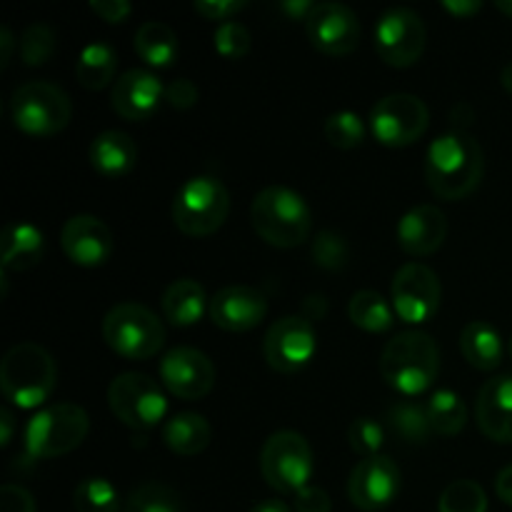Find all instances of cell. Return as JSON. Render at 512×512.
Masks as SVG:
<instances>
[{"label": "cell", "instance_id": "cell-1", "mask_svg": "<svg viewBox=\"0 0 512 512\" xmlns=\"http://www.w3.org/2000/svg\"><path fill=\"white\" fill-rule=\"evenodd\" d=\"M483 173V148L465 130L440 135L425 155V180L440 200H463L473 195L483 180Z\"/></svg>", "mask_w": 512, "mask_h": 512}, {"label": "cell", "instance_id": "cell-2", "mask_svg": "<svg viewBox=\"0 0 512 512\" xmlns=\"http://www.w3.org/2000/svg\"><path fill=\"white\" fill-rule=\"evenodd\" d=\"M380 373L398 393L413 395L433 388L440 373V348L423 330H405L388 340L380 355Z\"/></svg>", "mask_w": 512, "mask_h": 512}, {"label": "cell", "instance_id": "cell-3", "mask_svg": "<svg viewBox=\"0 0 512 512\" xmlns=\"http://www.w3.org/2000/svg\"><path fill=\"white\" fill-rule=\"evenodd\" d=\"M250 220L255 233L280 250L298 248L313 233V213L305 198L283 185H270L255 195Z\"/></svg>", "mask_w": 512, "mask_h": 512}, {"label": "cell", "instance_id": "cell-4", "mask_svg": "<svg viewBox=\"0 0 512 512\" xmlns=\"http://www.w3.org/2000/svg\"><path fill=\"white\" fill-rule=\"evenodd\" d=\"M58 368L53 355L35 343H18L0 363V388L20 410L40 408L53 395Z\"/></svg>", "mask_w": 512, "mask_h": 512}, {"label": "cell", "instance_id": "cell-5", "mask_svg": "<svg viewBox=\"0 0 512 512\" xmlns=\"http://www.w3.org/2000/svg\"><path fill=\"white\" fill-rule=\"evenodd\" d=\"M230 213V193L213 175H195L185 180L173 200V223L190 238H208L218 233Z\"/></svg>", "mask_w": 512, "mask_h": 512}, {"label": "cell", "instance_id": "cell-6", "mask_svg": "<svg viewBox=\"0 0 512 512\" xmlns=\"http://www.w3.org/2000/svg\"><path fill=\"white\" fill-rule=\"evenodd\" d=\"M90 418L80 405L55 403L43 408L25 428V453L33 460H50L73 453L88 438Z\"/></svg>", "mask_w": 512, "mask_h": 512}, {"label": "cell", "instance_id": "cell-7", "mask_svg": "<svg viewBox=\"0 0 512 512\" xmlns=\"http://www.w3.org/2000/svg\"><path fill=\"white\" fill-rule=\"evenodd\" d=\"M103 338L125 360H148L165 345V325L140 303H118L103 320Z\"/></svg>", "mask_w": 512, "mask_h": 512}, {"label": "cell", "instance_id": "cell-8", "mask_svg": "<svg viewBox=\"0 0 512 512\" xmlns=\"http://www.w3.org/2000/svg\"><path fill=\"white\" fill-rule=\"evenodd\" d=\"M10 115H13L15 128L23 130L25 135L50 138L68 128L70 118H73V103L58 85L33 80V83H25L13 90Z\"/></svg>", "mask_w": 512, "mask_h": 512}, {"label": "cell", "instance_id": "cell-9", "mask_svg": "<svg viewBox=\"0 0 512 512\" xmlns=\"http://www.w3.org/2000/svg\"><path fill=\"white\" fill-rule=\"evenodd\" d=\"M260 473L278 493H300L313 478V450L305 435L280 430L265 440L260 450Z\"/></svg>", "mask_w": 512, "mask_h": 512}, {"label": "cell", "instance_id": "cell-10", "mask_svg": "<svg viewBox=\"0 0 512 512\" xmlns=\"http://www.w3.org/2000/svg\"><path fill=\"white\" fill-rule=\"evenodd\" d=\"M108 403L115 418L130 430H153L165 420L168 398L163 388L145 373H120L108 388Z\"/></svg>", "mask_w": 512, "mask_h": 512}, {"label": "cell", "instance_id": "cell-11", "mask_svg": "<svg viewBox=\"0 0 512 512\" xmlns=\"http://www.w3.org/2000/svg\"><path fill=\"white\" fill-rule=\"evenodd\" d=\"M430 110L418 95L393 93L380 98L370 113V130L388 148H408L425 135Z\"/></svg>", "mask_w": 512, "mask_h": 512}, {"label": "cell", "instance_id": "cell-12", "mask_svg": "<svg viewBox=\"0 0 512 512\" xmlns=\"http://www.w3.org/2000/svg\"><path fill=\"white\" fill-rule=\"evenodd\" d=\"M428 43L423 15L413 8H390L375 23V48L393 68H410L418 63Z\"/></svg>", "mask_w": 512, "mask_h": 512}, {"label": "cell", "instance_id": "cell-13", "mask_svg": "<svg viewBox=\"0 0 512 512\" xmlns=\"http://www.w3.org/2000/svg\"><path fill=\"white\" fill-rule=\"evenodd\" d=\"M443 300V285L433 268L408 263L393 278V310L403 323L423 325L435 318Z\"/></svg>", "mask_w": 512, "mask_h": 512}, {"label": "cell", "instance_id": "cell-14", "mask_svg": "<svg viewBox=\"0 0 512 512\" xmlns=\"http://www.w3.org/2000/svg\"><path fill=\"white\" fill-rule=\"evenodd\" d=\"M315 350H318V335L313 323H308L303 315H285L275 320L263 340V355L268 365L285 375L303 370L313 360Z\"/></svg>", "mask_w": 512, "mask_h": 512}, {"label": "cell", "instance_id": "cell-15", "mask_svg": "<svg viewBox=\"0 0 512 512\" xmlns=\"http://www.w3.org/2000/svg\"><path fill=\"white\" fill-rule=\"evenodd\" d=\"M403 490V475L388 455L360 458L348 478V498L358 510L380 512L395 503Z\"/></svg>", "mask_w": 512, "mask_h": 512}, {"label": "cell", "instance_id": "cell-16", "mask_svg": "<svg viewBox=\"0 0 512 512\" xmlns=\"http://www.w3.org/2000/svg\"><path fill=\"white\" fill-rule=\"evenodd\" d=\"M165 390L180 400H200L213 390L215 365L198 348H173L160 360Z\"/></svg>", "mask_w": 512, "mask_h": 512}, {"label": "cell", "instance_id": "cell-17", "mask_svg": "<svg viewBox=\"0 0 512 512\" xmlns=\"http://www.w3.org/2000/svg\"><path fill=\"white\" fill-rule=\"evenodd\" d=\"M305 30L315 50L325 55H350L360 43V20L348 5L343 3H318L310 18L305 20Z\"/></svg>", "mask_w": 512, "mask_h": 512}, {"label": "cell", "instance_id": "cell-18", "mask_svg": "<svg viewBox=\"0 0 512 512\" xmlns=\"http://www.w3.org/2000/svg\"><path fill=\"white\" fill-rule=\"evenodd\" d=\"M165 100V85L150 70H125L113 85L110 93V105L120 118L130 123H140L158 113L160 103Z\"/></svg>", "mask_w": 512, "mask_h": 512}, {"label": "cell", "instance_id": "cell-19", "mask_svg": "<svg viewBox=\"0 0 512 512\" xmlns=\"http://www.w3.org/2000/svg\"><path fill=\"white\" fill-rule=\"evenodd\" d=\"M210 320L228 333H248L268 315V300L248 285H228L210 298Z\"/></svg>", "mask_w": 512, "mask_h": 512}, {"label": "cell", "instance_id": "cell-20", "mask_svg": "<svg viewBox=\"0 0 512 512\" xmlns=\"http://www.w3.org/2000/svg\"><path fill=\"white\" fill-rule=\"evenodd\" d=\"M65 255L80 268H98L113 255V233L95 215H73L60 233Z\"/></svg>", "mask_w": 512, "mask_h": 512}, {"label": "cell", "instance_id": "cell-21", "mask_svg": "<svg viewBox=\"0 0 512 512\" xmlns=\"http://www.w3.org/2000/svg\"><path fill=\"white\" fill-rule=\"evenodd\" d=\"M448 238V218L438 205H415L400 218L398 245L413 258L438 253Z\"/></svg>", "mask_w": 512, "mask_h": 512}, {"label": "cell", "instance_id": "cell-22", "mask_svg": "<svg viewBox=\"0 0 512 512\" xmlns=\"http://www.w3.org/2000/svg\"><path fill=\"white\" fill-rule=\"evenodd\" d=\"M475 420L485 438L512 443V375L490 378L475 400Z\"/></svg>", "mask_w": 512, "mask_h": 512}, {"label": "cell", "instance_id": "cell-23", "mask_svg": "<svg viewBox=\"0 0 512 512\" xmlns=\"http://www.w3.org/2000/svg\"><path fill=\"white\" fill-rule=\"evenodd\" d=\"M138 163V145L128 133L105 130L90 143V165L103 178H123Z\"/></svg>", "mask_w": 512, "mask_h": 512}, {"label": "cell", "instance_id": "cell-24", "mask_svg": "<svg viewBox=\"0 0 512 512\" xmlns=\"http://www.w3.org/2000/svg\"><path fill=\"white\" fill-rule=\"evenodd\" d=\"M163 315L175 328H190L203 318L205 308H210L205 288L193 278H180L168 285L163 293Z\"/></svg>", "mask_w": 512, "mask_h": 512}, {"label": "cell", "instance_id": "cell-25", "mask_svg": "<svg viewBox=\"0 0 512 512\" xmlns=\"http://www.w3.org/2000/svg\"><path fill=\"white\" fill-rule=\"evenodd\" d=\"M45 253V238L35 225L30 223H13L5 228L3 233V273L15 270V273H23V270L35 268V265L43 260Z\"/></svg>", "mask_w": 512, "mask_h": 512}, {"label": "cell", "instance_id": "cell-26", "mask_svg": "<svg viewBox=\"0 0 512 512\" xmlns=\"http://www.w3.org/2000/svg\"><path fill=\"white\" fill-rule=\"evenodd\" d=\"M460 350L475 370H485V373L500 368L505 353L500 333L485 320H473L465 325L463 335H460Z\"/></svg>", "mask_w": 512, "mask_h": 512}, {"label": "cell", "instance_id": "cell-27", "mask_svg": "<svg viewBox=\"0 0 512 512\" xmlns=\"http://www.w3.org/2000/svg\"><path fill=\"white\" fill-rule=\"evenodd\" d=\"M213 430L210 423L198 413H178L163 425V440L175 455H200L210 445Z\"/></svg>", "mask_w": 512, "mask_h": 512}, {"label": "cell", "instance_id": "cell-28", "mask_svg": "<svg viewBox=\"0 0 512 512\" xmlns=\"http://www.w3.org/2000/svg\"><path fill=\"white\" fill-rule=\"evenodd\" d=\"M135 53L140 55V60L150 65V68H170L178 58V35L173 33V28L160 20H148L138 28L135 33Z\"/></svg>", "mask_w": 512, "mask_h": 512}, {"label": "cell", "instance_id": "cell-29", "mask_svg": "<svg viewBox=\"0 0 512 512\" xmlns=\"http://www.w3.org/2000/svg\"><path fill=\"white\" fill-rule=\"evenodd\" d=\"M115 70H118V55L108 43L95 40L80 50L75 75L85 90H103L115 78Z\"/></svg>", "mask_w": 512, "mask_h": 512}, {"label": "cell", "instance_id": "cell-30", "mask_svg": "<svg viewBox=\"0 0 512 512\" xmlns=\"http://www.w3.org/2000/svg\"><path fill=\"white\" fill-rule=\"evenodd\" d=\"M348 315L355 328L365 330V333H385L395 323V310L375 290H360V293H355L350 298Z\"/></svg>", "mask_w": 512, "mask_h": 512}, {"label": "cell", "instance_id": "cell-31", "mask_svg": "<svg viewBox=\"0 0 512 512\" xmlns=\"http://www.w3.org/2000/svg\"><path fill=\"white\" fill-rule=\"evenodd\" d=\"M388 425L398 438H403L408 445H425L433 435L428 410L425 405L413 403V400H398L388 408Z\"/></svg>", "mask_w": 512, "mask_h": 512}, {"label": "cell", "instance_id": "cell-32", "mask_svg": "<svg viewBox=\"0 0 512 512\" xmlns=\"http://www.w3.org/2000/svg\"><path fill=\"white\" fill-rule=\"evenodd\" d=\"M425 410H428L433 433L445 435V438L458 435L468 423V408H465L463 398L453 390H435L425 403Z\"/></svg>", "mask_w": 512, "mask_h": 512}, {"label": "cell", "instance_id": "cell-33", "mask_svg": "<svg viewBox=\"0 0 512 512\" xmlns=\"http://www.w3.org/2000/svg\"><path fill=\"white\" fill-rule=\"evenodd\" d=\"M75 512H120V493L105 478H85L73 490Z\"/></svg>", "mask_w": 512, "mask_h": 512}, {"label": "cell", "instance_id": "cell-34", "mask_svg": "<svg viewBox=\"0 0 512 512\" xmlns=\"http://www.w3.org/2000/svg\"><path fill=\"white\" fill-rule=\"evenodd\" d=\"M123 512H183V500L170 485L145 483L128 495Z\"/></svg>", "mask_w": 512, "mask_h": 512}, {"label": "cell", "instance_id": "cell-35", "mask_svg": "<svg viewBox=\"0 0 512 512\" xmlns=\"http://www.w3.org/2000/svg\"><path fill=\"white\" fill-rule=\"evenodd\" d=\"M438 512H488V495L475 480H453L440 495Z\"/></svg>", "mask_w": 512, "mask_h": 512}, {"label": "cell", "instance_id": "cell-36", "mask_svg": "<svg viewBox=\"0 0 512 512\" xmlns=\"http://www.w3.org/2000/svg\"><path fill=\"white\" fill-rule=\"evenodd\" d=\"M325 138L333 148L353 150L363 145L365 140V123L353 110H338L325 120Z\"/></svg>", "mask_w": 512, "mask_h": 512}, {"label": "cell", "instance_id": "cell-37", "mask_svg": "<svg viewBox=\"0 0 512 512\" xmlns=\"http://www.w3.org/2000/svg\"><path fill=\"white\" fill-rule=\"evenodd\" d=\"M55 53V33L50 25L33 23L25 28L20 38V58L28 68H40L48 63Z\"/></svg>", "mask_w": 512, "mask_h": 512}, {"label": "cell", "instance_id": "cell-38", "mask_svg": "<svg viewBox=\"0 0 512 512\" xmlns=\"http://www.w3.org/2000/svg\"><path fill=\"white\" fill-rule=\"evenodd\" d=\"M313 260L318 268L328 270V273L343 270L350 260V248L343 235L333 233V230H320L313 240Z\"/></svg>", "mask_w": 512, "mask_h": 512}, {"label": "cell", "instance_id": "cell-39", "mask_svg": "<svg viewBox=\"0 0 512 512\" xmlns=\"http://www.w3.org/2000/svg\"><path fill=\"white\" fill-rule=\"evenodd\" d=\"M348 440L360 458H373L380 455V448L385 445V430L375 418H358L350 425Z\"/></svg>", "mask_w": 512, "mask_h": 512}, {"label": "cell", "instance_id": "cell-40", "mask_svg": "<svg viewBox=\"0 0 512 512\" xmlns=\"http://www.w3.org/2000/svg\"><path fill=\"white\" fill-rule=\"evenodd\" d=\"M250 43H253L250 30L238 20L220 23L218 30H215V50L228 60L245 58L250 53Z\"/></svg>", "mask_w": 512, "mask_h": 512}, {"label": "cell", "instance_id": "cell-41", "mask_svg": "<svg viewBox=\"0 0 512 512\" xmlns=\"http://www.w3.org/2000/svg\"><path fill=\"white\" fill-rule=\"evenodd\" d=\"M200 90L190 78H178L170 85H165V103L175 110H188L198 103Z\"/></svg>", "mask_w": 512, "mask_h": 512}, {"label": "cell", "instance_id": "cell-42", "mask_svg": "<svg viewBox=\"0 0 512 512\" xmlns=\"http://www.w3.org/2000/svg\"><path fill=\"white\" fill-rule=\"evenodd\" d=\"M245 5H248L245 0H198L193 5V10L208 20H223V23H228Z\"/></svg>", "mask_w": 512, "mask_h": 512}, {"label": "cell", "instance_id": "cell-43", "mask_svg": "<svg viewBox=\"0 0 512 512\" xmlns=\"http://www.w3.org/2000/svg\"><path fill=\"white\" fill-rule=\"evenodd\" d=\"M0 512H35V500L20 485H3L0 488Z\"/></svg>", "mask_w": 512, "mask_h": 512}, {"label": "cell", "instance_id": "cell-44", "mask_svg": "<svg viewBox=\"0 0 512 512\" xmlns=\"http://www.w3.org/2000/svg\"><path fill=\"white\" fill-rule=\"evenodd\" d=\"M295 512H330L333 510V500L325 493L323 488H315V485H308L300 493H295Z\"/></svg>", "mask_w": 512, "mask_h": 512}, {"label": "cell", "instance_id": "cell-45", "mask_svg": "<svg viewBox=\"0 0 512 512\" xmlns=\"http://www.w3.org/2000/svg\"><path fill=\"white\" fill-rule=\"evenodd\" d=\"M90 10H93L100 20H105V23L118 25L130 18L133 5H130L128 0H93V3H90Z\"/></svg>", "mask_w": 512, "mask_h": 512}, {"label": "cell", "instance_id": "cell-46", "mask_svg": "<svg viewBox=\"0 0 512 512\" xmlns=\"http://www.w3.org/2000/svg\"><path fill=\"white\" fill-rule=\"evenodd\" d=\"M300 315H303L308 323H318V320H323L325 315H328V298H325V295H320V293L308 295V298L303 300Z\"/></svg>", "mask_w": 512, "mask_h": 512}, {"label": "cell", "instance_id": "cell-47", "mask_svg": "<svg viewBox=\"0 0 512 512\" xmlns=\"http://www.w3.org/2000/svg\"><path fill=\"white\" fill-rule=\"evenodd\" d=\"M443 8L448 10L453 18L465 20V18H473L475 13H480V10H483V3H480V0H445Z\"/></svg>", "mask_w": 512, "mask_h": 512}, {"label": "cell", "instance_id": "cell-48", "mask_svg": "<svg viewBox=\"0 0 512 512\" xmlns=\"http://www.w3.org/2000/svg\"><path fill=\"white\" fill-rule=\"evenodd\" d=\"M315 5L318 3H308V0H285V3H280V10H283L290 20H308L310 13L315 10Z\"/></svg>", "mask_w": 512, "mask_h": 512}, {"label": "cell", "instance_id": "cell-49", "mask_svg": "<svg viewBox=\"0 0 512 512\" xmlns=\"http://www.w3.org/2000/svg\"><path fill=\"white\" fill-rule=\"evenodd\" d=\"M495 493H498V498L503 500L505 505L512 508V465L498 473V478H495Z\"/></svg>", "mask_w": 512, "mask_h": 512}, {"label": "cell", "instance_id": "cell-50", "mask_svg": "<svg viewBox=\"0 0 512 512\" xmlns=\"http://www.w3.org/2000/svg\"><path fill=\"white\" fill-rule=\"evenodd\" d=\"M13 50H15V38L10 33L8 25L0 28V68H8L10 58H13Z\"/></svg>", "mask_w": 512, "mask_h": 512}, {"label": "cell", "instance_id": "cell-51", "mask_svg": "<svg viewBox=\"0 0 512 512\" xmlns=\"http://www.w3.org/2000/svg\"><path fill=\"white\" fill-rule=\"evenodd\" d=\"M0 428H3V433H0V445L5 448V445H10V440H13L15 430V418L8 408L0 410Z\"/></svg>", "mask_w": 512, "mask_h": 512}, {"label": "cell", "instance_id": "cell-52", "mask_svg": "<svg viewBox=\"0 0 512 512\" xmlns=\"http://www.w3.org/2000/svg\"><path fill=\"white\" fill-rule=\"evenodd\" d=\"M248 512H290V508L283 503V500H263V503H258Z\"/></svg>", "mask_w": 512, "mask_h": 512}, {"label": "cell", "instance_id": "cell-53", "mask_svg": "<svg viewBox=\"0 0 512 512\" xmlns=\"http://www.w3.org/2000/svg\"><path fill=\"white\" fill-rule=\"evenodd\" d=\"M500 83H503V88L512 95V63H508L503 68V73H500Z\"/></svg>", "mask_w": 512, "mask_h": 512}, {"label": "cell", "instance_id": "cell-54", "mask_svg": "<svg viewBox=\"0 0 512 512\" xmlns=\"http://www.w3.org/2000/svg\"><path fill=\"white\" fill-rule=\"evenodd\" d=\"M495 8L503 15H508V18H512V0H495Z\"/></svg>", "mask_w": 512, "mask_h": 512}, {"label": "cell", "instance_id": "cell-55", "mask_svg": "<svg viewBox=\"0 0 512 512\" xmlns=\"http://www.w3.org/2000/svg\"><path fill=\"white\" fill-rule=\"evenodd\" d=\"M510 358H512V340H510Z\"/></svg>", "mask_w": 512, "mask_h": 512}]
</instances>
